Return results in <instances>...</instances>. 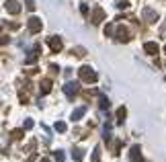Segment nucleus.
I'll use <instances>...</instances> for the list:
<instances>
[{"instance_id": "1", "label": "nucleus", "mask_w": 166, "mask_h": 162, "mask_svg": "<svg viewBox=\"0 0 166 162\" xmlns=\"http://www.w3.org/2000/svg\"><path fill=\"white\" fill-rule=\"evenodd\" d=\"M78 78L82 80V82H88V84H90V82H97L98 76H97V72H94L90 66H82V68L78 70Z\"/></svg>"}, {"instance_id": "2", "label": "nucleus", "mask_w": 166, "mask_h": 162, "mask_svg": "<svg viewBox=\"0 0 166 162\" xmlns=\"http://www.w3.org/2000/svg\"><path fill=\"white\" fill-rule=\"evenodd\" d=\"M27 29H29V33H41V29H43V23H41L39 17H31L29 21H27Z\"/></svg>"}, {"instance_id": "3", "label": "nucleus", "mask_w": 166, "mask_h": 162, "mask_svg": "<svg viewBox=\"0 0 166 162\" xmlns=\"http://www.w3.org/2000/svg\"><path fill=\"white\" fill-rule=\"evenodd\" d=\"M78 88H80L78 82H66V84H64V93H66V97H68V98L76 97V94H78Z\"/></svg>"}, {"instance_id": "4", "label": "nucleus", "mask_w": 166, "mask_h": 162, "mask_svg": "<svg viewBox=\"0 0 166 162\" xmlns=\"http://www.w3.org/2000/svg\"><path fill=\"white\" fill-rule=\"evenodd\" d=\"M105 17H107V15H105V10L101 8V6H94V8H92V15H90V21H92L94 25H101L105 21Z\"/></svg>"}, {"instance_id": "5", "label": "nucleus", "mask_w": 166, "mask_h": 162, "mask_svg": "<svg viewBox=\"0 0 166 162\" xmlns=\"http://www.w3.org/2000/svg\"><path fill=\"white\" fill-rule=\"evenodd\" d=\"M4 8L8 10L10 15H19V12H21V4H19V0H4Z\"/></svg>"}, {"instance_id": "6", "label": "nucleus", "mask_w": 166, "mask_h": 162, "mask_svg": "<svg viewBox=\"0 0 166 162\" xmlns=\"http://www.w3.org/2000/svg\"><path fill=\"white\" fill-rule=\"evenodd\" d=\"M144 51H146L148 55H156L158 51H160V45H158L156 41H146V43H144Z\"/></svg>"}, {"instance_id": "7", "label": "nucleus", "mask_w": 166, "mask_h": 162, "mask_svg": "<svg viewBox=\"0 0 166 162\" xmlns=\"http://www.w3.org/2000/svg\"><path fill=\"white\" fill-rule=\"evenodd\" d=\"M142 17L148 21V23H156V21H158V12H154L150 6H146V8L142 10Z\"/></svg>"}, {"instance_id": "8", "label": "nucleus", "mask_w": 166, "mask_h": 162, "mask_svg": "<svg viewBox=\"0 0 166 162\" xmlns=\"http://www.w3.org/2000/svg\"><path fill=\"white\" fill-rule=\"evenodd\" d=\"M115 39H117V41H123V43H127V41L131 39V37H129V31H127L125 27H117V33H115Z\"/></svg>"}, {"instance_id": "9", "label": "nucleus", "mask_w": 166, "mask_h": 162, "mask_svg": "<svg viewBox=\"0 0 166 162\" xmlns=\"http://www.w3.org/2000/svg\"><path fill=\"white\" fill-rule=\"evenodd\" d=\"M129 160L131 162H142V148L140 146H131V150H129Z\"/></svg>"}, {"instance_id": "10", "label": "nucleus", "mask_w": 166, "mask_h": 162, "mask_svg": "<svg viewBox=\"0 0 166 162\" xmlns=\"http://www.w3.org/2000/svg\"><path fill=\"white\" fill-rule=\"evenodd\" d=\"M49 47H51V51L54 54H58V51H62V39L59 37H49Z\"/></svg>"}, {"instance_id": "11", "label": "nucleus", "mask_w": 166, "mask_h": 162, "mask_svg": "<svg viewBox=\"0 0 166 162\" xmlns=\"http://www.w3.org/2000/svg\"><path fill=\"white\" fill-rule=\"evenodd\" d=\"M39 90H41V94H49V90H51V80L43 78V80H41V84H39Z\"/></svg>"}, {"instance_id": "12", "label": "nucleus", "mask_w": 166, "mask_h": 162, "mask_svg": "<svg viewBox=\"0 0 166 162\" xmlns=\"http://www.w3.org/2000/svg\"><path fill=\"white\" fill-rule=\"evenodd\" d=\"M86 115V107H78V109H74V113H72V121H80V119Z\"/></svg>"}, {"instance_id": "13", "label": "nucleus", "mask_w": 166, "mask_h": 162, "mask_svg": "<svg viewBox=\"0 0 166 162\" xmlns=\"http://www.w3.org/2000/svg\"><path fill=\"white\" fill-rule=\"evenodd\" d=\"M125 117H127V109L125 107H119L117 109V123H123V121H125Z\"/></svg>"}, {"instance_id": "14", "label": "nucleus", "mask_w": 166, "mask_h": 162, "mask_svg": "<svg viewBox=\"0 0 166 162\" xmlns=\"http://www.w3.org/2000/svg\"><path fill=\"white\" fill-rule=\"evenodd\" d=\"M98 107L103 109V111H105V109H109V107H111V103H109V98L105 97V94H101V97H98Z\"/></svg>"}, {"instance_id": "15", "label": "nucleus", "mask_w": 166, "mask_h": 162, "mask_svg": "<svg viewBox=\"0 0 166 162\" xmlns=\"http://www.w3.org/2000/svg\"><path fill=\"white\" fill-rule=\"evenodd\" d=\"M72 158H74L76 162H80V160L84 158V150H82V148H74V152H72Z\"/></svg>"}, {"instance_id": "16", "label": "nucleus", "mask_w": 166, "mask_h": 162, "mask_svg": "<svg viewBox=\"0 0 166 162\" xmlns=\"http://www.w3.org/2000/svg\"><path fill=\"white\" fill-rule=\"evenodd\" d=\"M35 62H37V49H33V51H31V54L25 58V64H27V66H29V64H35Z\"/></svg>"}, {"instance_id": "17", "label": "nucleus", "mask_w": 166, "mask_h": 162, "mask_svg": "<svg viewBox=\"0 0 166 162\" xmlns=\"http://www.w3.org/2000/svg\"><path fill=\"white\" fill-rule=\"evenodd\" d=\"M23 133H25V129H12L10 136H12V140H21V138H23Z\"/></svg>"}, {"instance_id": "18", "label": "nucleus", "mask_w": 166, "mask_h": 162, "mask_svg": "<svg viewBox=\"0 0 166 162\" xmlns=\"http://www.w3.org/2000/svg\"><path fill=\"white\" fill-rule=\"evenodd\" d=\"M92 162H101V148H94V152H92V158H90Z\"/></svg>"}, {"instance_id": "19", "label": "nucleus", "mask_w": 166, "mask_h": 162, "mask_svg": "<svg viewBox=\"0 0 166 162\" xmlns=\"http://www.w3.org/2000/svg\"><path fill=\"white\" fill-rule=\"evenodd\" d=\"M66 129H68V127H66V123H64V121H58V123H55V131L64 133V131H66Z\"/></svg>"}, {"instance_id": "20", "label": "nucleus", "mask_w": 166, "mask_h": 162, "mask_svg": "<svg viewBox=\"0 0 166 162\" xmlns=\"http://www.w3.org/2000/svg\"><path fill=\"white\" fill-rule=\"evenodd\" d=\"M64 158H66V156H64V152H62V150L54 152V160H58V162H64Z\"/></svg>"}, {"instance_id": "21", "label": "nucleus", "mask_w": 166, "mask_h": 162, "mask_svg": "<svg viewBox=\"0 0 166 162\" xmlns=\"http://www.w3.org/2000/svg\"><path fill=\"white\" fill-rule=\"evenodd\" d=\"M31 127H33V119H27V121L23 123V129H25V131H29Z\"/></svg>"}, {"instance_id": "22", "label": "nucleus", "mask_w": 166, "mask_h": 162, "mask_svg": "<svg viewBox=\"0 0 166 162\" xmlns=\"http://www.w3.org/2000/svg\"><path fill=\"white\" fill-rule=\"evenodd\" d=\"M127 6H129V2H127V0H119V2H117V8H127Z\"/></svg>"}, {"instance_id": "23", "label": "nucleus", "mask_w": 166, "mask_h": 162, "mask_svg": "<svg viewBox=\"0 0 166 162\" xmlns=\"http://www.w3.org/2000/svg\"><path fill=\"white\" fill-rule=\"evenodd\" d=\"M25 2H27V8H29V10H35V6H37V4H35V0H25Z\"/></svg>"}, {"instance_id": "24", "label": "nucleus", "mask_w": 166, "mask_h": 162, "mask_svg": "<svg viewBox=\"0 0 166 162\" xmlns=\"http://www.w3.org/2000/svg\"><path fill=\"white\" fill-rule=\"evenodd\" d=\"M80 12L86 17V15H88V6H86V4H82V6H80Z\"/></svg>"}, {"instance_id": "25", "label": "nucleus", "mask_w": 166, "mask_h": 162, "mask_svg": "<svg viewBox=\"0 0 166 162\" xmlns=\"http://www.w3.org/2000/svg\"><path fill=\"white\" fill-rule=\"evenodd\" d=\"M113 33V25H107V29H105V35H111Z\"/></svg>"}, {"instance_id": "26", "label": "nucleus", "mask_w": 166, "mask_h": 162, "mask_svg": "<svg viewBox=\"0 0 166 162\" xmlns=\"http://www.w3.org/2000/svg\"><path fill=\"white\" fill-rule=\"evenodd\" d=\"M35 160H37V154H31V156L27 158V162H35Z\"/></svg>"}, {"instance_id": "27", "label": "nucleus", "mask_w": 166, "mask_h": 162, "mask_svg": "<svg viewBox=\"0 0 166 162\" xmlns=\"http://www.w3.org/2000/svg\"><path fill=\"white\" fill-rule=\"evenodd\" d=\"M41 162H51V160H49V158H41Z\"/></svg>"}, {"instance_id": "28", "label": "nucleus", "mask_w": 166, "mask_h": 162, "mask_svg": "<svg viewBox=\"0 0 166 162\" xmlns=\"http://www.w3.org/2000/svg\"><path fill=\"white\" fill-rule=\"evenodd\" d=\"M164 51H166V45H164Z\"/></svg>"}]
</instances>
